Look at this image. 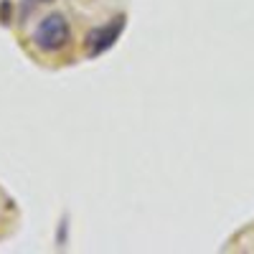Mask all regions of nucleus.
I'll return each instance as SVG.
<instances>
[{
  "instance_id": "nucleus-1",
  "label": "nucleus",
  "mask_w": 254,
  "mask_h": 254,
  "mask_svg": "<svg viewBox=\"0 0 254 254\" xmlns=\"http://www.w3.org/2000/svg\"><path fill=\"white\" fill-rule=\"evenodd\" d=\"M71 44V26L61 13H49L33 28V46L44 54H59Z\"/></svg>"
},
{
  "instance_id": "nucleus-2",
  "label": "nucleus",
  "mask_w": 254,
  "mask_h": 254,
  "mask_svg": "<svg viewBox=\"0 0 254 254\" xmlns=\"http://www.w3.org/2000/svg\"><path fill=\"white\" fill-rule=\"evenodd\" d=\"M125 26H127V18L125 15H117V18L110 20V23H102V26L92 28L87 33V38H84V51H87V56L89 59H97L102 54H107L120 41Z\"/></svg>"
},
{
  "instance_id": "nucleus-3",
  "label": "nucleus",
  "mask_w": 254,
  "mask_h": 254,
  "mask_svg": "<svg viewBox=\"0 0 254 254\" xmlns=\"http://www.w3.org/2000/svg\"><path fill=\"white\" fill-rule=\"evenodd\" d=\"M51 0H23V10H31V8H38V5H46Z\"/></svg>"
},
{
  "instance_id": "nucleus-4",
  "label": "nucleus",
  "mask_w": 254,
  "mask_h": 254,
  "mask_svg": "<svg viewBox=\"0 0 254 254\" xmlns=\"http://www.w3.org/2000/svg\"><path fill=\"white\" fill-rule=\"evenodd\" d=\"M8 10H10V3L5 0V3L0 5V15H3V23H10V18H8Z\"/></svg>"
}]
</instances>
